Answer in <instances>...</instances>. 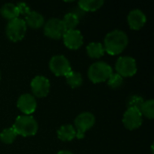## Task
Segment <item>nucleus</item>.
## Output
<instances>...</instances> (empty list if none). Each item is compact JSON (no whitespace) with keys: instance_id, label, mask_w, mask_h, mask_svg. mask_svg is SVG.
I'll use <instances>...</instances> for the list:
<instances>
[{"instance_id":"20e7f679","label":"nucleus","mask_w":154,"mask_h":154,"mask_svg":"<svg viewBox=\"0 0 154 154\" xmlns=\"http://www.w3.org/2000/svg\"><path fill=\"white\" fill-rule=\"evenodd\" d=\"M27 26L23 19L15 18L14 20L8 21L5 26L6 37L14 42L22 41L26 33Z\"/></svg>"},{"instance_id":"a878e982","label":"nucleus","mask_w":154,"mask_h":154,"mask_svg":"<svg viewBox=\"0 0 154 154\" xmlns=\"http://www.w3.org/2000/svg\"><path fill=\"white\" fill-rule=\"evenodd\" d=\"M57 154H73L71 152L69 151H67V150H62V151H60Z\"/></svg>"},{"instance_id":"6e6552de","label":"nucleus","mask_w":154,"mask_h":154,"mask_svg":"<svg viewBox=\"0 0 154 154\" xmlns=\"http://www.w3.org/2000/svg\"><path fill=\"white\" fill-rule=\"evenodd\" d=\"M44 34L53 40H59L63 37L66 32L62 20L59 18H51L43 25Z\"/></svg>"},{"instance_id":"39448f33","label":"nucleus","mask_w":154,"mask_h":154,"mask_svg":"<svg viewBox=\"0 0 154 154\" xmlns=\"http://www.w3.org/2000/svg\"><path fill=\"white\" fill-rule=\"evenodd\" d=\"M74 123L77 133L76 138L83 139L85 136V133L94 126L96 123V117L90 112H83L75 118Z\"/></svg>"},{"instance_id":"6ab92c4d","label":"nucleus","mask_w":154,"mask_h":154,"mask_svg":"<svg viewBox=\"0 0 154 154\" xmlns=\"http://www.w3.org/2000/svg\"><path fill=\"white\" fill-rule=\"evenodd\" d=\"M62 23L65 26L66 31L75 30L79 23V17L76 13H68L64 15Z\"/></svg>"},{"instance_id":"aec40b11","label":"nucleus","mask_w":154,"mask_h":154,"mask_svg":"<svg viewBox=\"0 0 154 154\" xmlns=\"http://www.w3.org/2000/svg\"><path fill=\"white\" fill-rule=\"evenodd\" d=\"M65 78H66L67 83L70 86L71 88H78L83 83L82 75L79 72H78V71L71 70Z\"/></svg>"},{"instance_id":"f8f14e48","label":"nucleus","mask_w":154,"mask_h":154,"mask_svg":"<svg viewBox=\"0 0 154 154\" xmlns=\"http://www.w3.org/2000/svg\"><path fill=\"white\" fill-rule=\"evenodd\" d=\"M62 39L65 46L69 50H79L83 44V35L76 29L66 31Z\"/></svg>"},{"instance_id":"0eeeda50","label":"nucleus","mask_w":154,"mask_h":154,"mask_svg":"<svg viewBox=\"0 0 154 154\" xmlns=\"http://www.w3.org/2000/svg\"><path fill=\"white\" fill-rule=\"evenodd\" d=\"M49 68L57 77H66L72 70L70 62L63 55H55L51 57L49 62Z\"/></svg>"},{"instance_id":"b1692460","label":"nucleus","mask_w":154,"mask_h":154,"mask_svg":"<svg viewBox=\"0 0 154 154\" xmlns=\"http://www.w3.org/2000/svg\"><path fill=\"white\" fill-rule=\"evenodd\" d=\"M143 102H144V100L142 97L137 96V95H134V96L130 97L128 101H127V108L134 107V108L140 109V107Z\"/></svg>"},{"instance_id":"412c9836","label":"nucleus","mask_w":154,"mask_h":154,"mask_svg":"<svg viewBox=\"0 0 154 154\" xmlns=\"http://www.w3.org/2000/svg\"><path fill=\"white\" fill-rule=\"evenodd\" d=\"M140 112L143 116H145L148 119H153L154 118V100L149 99L143 103V105L140 107Z\"/></svg>"},{"instance_id":"a211bd4d","label":"nucleus","mask_w":154,"mask_h":154,"mask_svg":"<svg viewBox=\"0 0 154 154\" xmlns=\"http://www.w3.org/2000/svg\"><path fill=\"white\" fill-rule=\"evenodd\" d=\"M79 7L85 12H95L103 5V0H80L78 2Z\"/></svg>"},{"instance_id":"bb28decb","label":"nucleus","mask_w":154,"mask_h":154,"mask_svg":"<svg viewBox=\"0 0 154 154\" xmlns=\"http://www.w3.org/2000/svg\"><path fill=\"white\" fill-rule=\"evenodd\" d=\"M0 79H1V71H0Z\"/></svg>"},{"instance_id":"4468645a","label":"nucleus","mask_w":154,"mask_h":154,"mask_svg":"<svg viewBox=\"0 0 154 154\" xmlns=\"http://www.w3.org/2000/svg\"><path fill=\"white\" fill-rule=\"evenodd\" d=\"M24 22L26 26H29L32 29H39L45 23V20L42 14L36 11H31L29 14H27L25 15Z\"/></svg>"},{"instance_id":"1a4fd4ad","label":"nucleus","mask_w":154,"mask_h":154,"mask_svg":"<svg viewBox=\"0 0 154 154\" xmlns=\"http://www.w3.org/2000/svg\"><path fill=\"white\" fill-rule=\"evenodd\" d=\"M123 124L130 131L139 128L143 124V116L140 110L134 107L127 108L123 116Z\"/></svg>"},{"instance_id":"393cba45","label":"nucleus","mask_w":154,"mask_h":154,"mask_svg":"<svg viewBox=\"0 0 154 154\" xmlns=\"http://www.w3.org/2000/svg\"><path fill=\"white\" fill-rule=\"evenodd\" d=\"M16 6H17L19 14H23L24 16L32 11L31 8H30V6H29V5L26 4V3H24V2H19V3H17Z\"/></svg>"},{"instance_id":"7ed1b4c3","label":"nucleus","mask_w":154,"mask_h":154,"mask_svg":"<svg viewBox=\"0 0 154 154\" xmlns=\"http://www.w3.org/2000/svg\"><path fill=\"white\" fill-rule=\"evenodd\" d=\"M112 73V67L104 61H97L93 63L88 70V79L95 84L107 81Z\"/></svg>"},{"instance_id":"423d86ee","label":"nucleus","mask_w":154,"mask_h":154,"mask_svg":"<svg viewBox=\"0 0 154 154\" xmlns=\"http://www.w3.org/2000/svg\"><path fill=\"white\" fill-rule=\"evenodd\" d=\"M116 70L123 78H130L136 74V60L130 56H123L117 59L116 62Z\"/></svg>"},{"instance_id":"ddd939ff","label":"nucleus","mask_w":154,"mask_h":154,"mask_svg":"<svg viewBox=\"0 0 154 154\" xmlns=\"http://www.w3.org/2000/svg\"><path fill=\"white\" fill-rule=\"evenodd\" d=\"M127 22L132 30L138 31L145 25L147 22V17L142 10L134 9L128 14Z\"/></svg>"},{"instance_id":"f3484780","label":"nucleus","mask_w":154,"mask_h":154,"mask_svg":"<svg viewBox=\"0 0 154 154\" xmlns=\"http://www.w3.org/2000/svg\"><path fill=\"white\" fill-rule=\"evenodd\" d=\"M105 49L101 42H90L87 46V53L92 59H99L105 54Z\"/></svg>"},{"instance_id":"4be33fe9","label":"nucleus","mask_w":154,"mask_h":154,"mask_svg":"<svg viewBox=\"0 0 154 154\" xmlns=\"http://www.w3.org/2000/svg\"><path fill=\"white\" fill-rule=\"evenodd\" d=\"M17 137V134L15 133L13 127L4 129L0 134V141L5 144H12Z\"/></svg>"},{"instance_id":"9d476101","label":"nucleus","mask_w":154,"mask_h":154,"mask_svg":"<svg viewBox=\"0 0 154 154\" xmlns=\"http://www.w3.org/2000/svg\"><path fill=\"white\" fill-rule=\"evenodd\" d=\"M51 88V83L49 79L44 76H36L32 79L31 89L32 96L42 98L48 96Z\"/></svg>"},{"instance_id":"dca6fc26","label":"nucleus","mask_w":154,"mask_h":154,"mask_svg":"<svg viewBox=\"0 0 154 154\" xmlns=\"http://www.w3.org/2000/svg\"><path fill=\"white\" fill-rule=\"evenodd\" d=\"M0 14L5 19L8 21L18 18L19 16V12H18L16 5L12 4V3H6L3 5L0 9Z\"/></svg>"},{"instance_id":"f257e3e1","label":"nucleus","mask_w":154,"mask_h":154,"mask_svg":"<svg viewBox=\"0 0 154 154\" xmlns=\"http://www.w3.org/2000/svg\"><path fill=\"white\" fill-rule=\"evenodd\" d=\"M128 36L122 30H114L109 32L104 40V49L110 55H118L127 47Z\"/></svg>"},{"instance_id":"5701e85b","label":"nucleus","mask_w":154,"mask_h":154,"mask_svg":"<svg viewBox=\"0 0 154 154\" xmlns=\"http://www.w3.org/2000/svg\"><path fill=\"white\" fill-rule=\"evenodd\" d=\"M124 84V78L117 73H112L107 79V85L111 88H119Z\"/></svg>"},{"instance_id":"9b49d317","label":"nucleus","mask_w":154,"mask_h":154,"mask_svg":"<svg viewBox=\"0 0 154 154\" xmlns=\"http://www.w3.org/2000/svg\"><path fill=\"white\" fill-rule=\"evenodd\" d=\"M17 107L25 116H31L37 107V101L35 97L29 93L23 94L17 100Z\"/></svg>"},{"instance_id":"2eb2a0df","label":"nucleus","mask_w":154,"mask_h":154,"mask_svg":"<svg viewBox=\"0 0 154 154\" xmlns=\"http://www.w3.org/2000/svg\"><path fill=\"white\" fill-rule=\"evenodd\" d=\"M76 129L72 125H64L57 131L58 138L62 142H70L76 138Z\"/></svg>"},{"instance_id":"f03ea898","label":"nucleus","mask_w":154,"mask_h":154,"mask_svg":"<svg viewBox=\"0 0 154 154\" xmlns=\"http://www.w3.org/2000/svg\"><path fill=\"white\" fill-rule=\"evenodd\" d=\"M17 135H21L23 137H29L33 136L38 132V123L32 116H19L13 126H12Z\"/></svg>"}]
</instances>
